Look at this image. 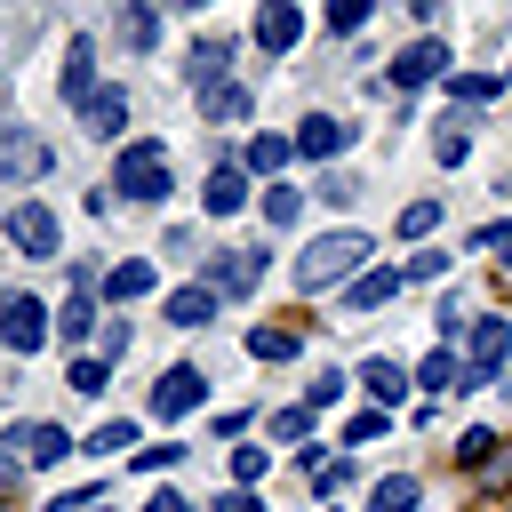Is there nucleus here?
<instances>
[{
  "label": "nucleus",
  "mask_w": 512,
  "mask_h": 512,
  "mask_svg": "<svg viewBox=\"0 0 512 512\" xmlns=\"http://www.w3.org/2000/svg\"><path fill=\"white\" fill-rule=\"evenodd\" d=\"M360 256H368V232H320V240L296 256V288H304V296H320V288H352V280L368 272Z\"/></svg>",
  "instance_id": "obj_1"
},
{
  "label": "nucleus",
  "mask_w": 512,
  "mask_h": 512,
  "mask_svg": "<svg viewBox=\"0 0 512 512\" xmlns=\"http://www.w3.org/2000/svg\"><path fill=\"white\" fill-rule=\"evenodd\" d=\"M112 184H120L136 208H152V200H168V192H176V176H168V152H160V144H128Z\"/></svg>",
  "instance_id": "obj_2"
},
{
  "label": "nucleus",
  "mask_w": 512,
  "mask_h": 512,
  "mask_svg": "<svg viewBox=\"0 0 512 512\" xmlns=\"http://www.w3.org/2000/svg\"><path fill=\"white\" fill-rule=\"evenodd\" d=\"M264 280V248H208V296H248Z\"/></svg>",
  "instance_id": "obj_3"
},
{
  "label": "nucleus",
  "mask_w": 512,
  "mask_h": 512,
  "mask_svg": "<svg viewBox=\"0 0 512 512\" xmlns=\"http://www.w3.org/2000/svg\"><path fill=\"white\" fill-rule=\"evenodd\" d=\"M504 352H512V320L480 312V320H472V344H464V384H488V376L504 368Z\"/></svg>",
  "instance_id": "obj_4"
},
{
  "label": "nucleus",
  "mask_w": 512,
  "mask_h": 512,
  "mask_svg": "<svg viewBox=\"0 0 512 512\" xmlns=\"http://www.w3.org/2000/svg\"><path fill=\"white\" fill-rule=\"evenodd\" d=\"M296 40H304V8H296V0H264V8H256V48H264V56H288Z\"/></svg>",
  "instance_id": "obj_5"
},
{
  "label": "nucleus",
  "mask_w": 512,
  "mask_h": 512,
  "mask_svg": "<svg viewBox=\"0 0 512 512\" xmlns=\"http://www.w3.org/2000/svg\"><path fill=\"white\" fill-rule=\"evenodd\" d=\"M8 240H16L24 256H56V248H64V232H56V216H48L40 200H24V208H8Z\"/></svg>",
  "instance_id": "obj_6"
},
{
  "label": "nucleus",
  "mask_w": 512,
  "mask_h": 512,
  "mask_svg": "<svg viewBox=\"0 0 512 512\" xmlns=\"http://www.w3.org/2000/svg\"><path fill=\"white\" fill-rule=\"evenodd\" d=\"M0 336H8V352H40L48 344V312L32 296H0Z\"/></svg>",
  "instance_id": "obj_7"
},
{
  "label": "nucleus",
  "mask_w": 512,
  "mask_h": 512,
  "mask_svg": "<svg viewBox=\"0 0 512 512\" xmlns=\"http://www.w3.org/2000/svg\"><path fill=\"white\" fill-rule=\"evenodd\" d=\"M40 168H48V144H40L32 128L0 120V176H8V184H24V176H40Z\"/></svg>",
  "instance_id": "obj_8"
},
{
  "label": "nucleus",
  "mask_w": 512,
  "mask_h": 512,
  "mask_svg": "<svg viewBox=\"0 0 512 512\" xmlns=\"http://www.w3.org/2000/svg\"><path fill=\"white\" fill-rule=\"evenodd\" d=\"M200 392H208V376H200V368H168V376H160V392H152V416H168V424H176L184 408H200Z\"/></svg>",
  "instance_id": "obj_9"
},
{
  "label": "nucleus",
  "mask_w": 512,
  "mask_h": 512,
  "mask_svg": "<svg viewBox=\"0 0 512 512\" xmlns=\"http://www.w3.org/2000/svg\"><path fill=\"white\" fill-rule=\"evenodd\" d=\"M80 128H88V136H120V128H128V88H96V96L80 104Z\"/></svg>",
  "instance_id": "obj_10"
},
{
  "label": "nucleus",
  "mask_w": 512,
  "mask_h": 512,
  "mask_svg": "<svg viewBox=\"0 0 512 512\" xmlns=\"http://www.w3.org/2000/svg\"><path fill=\"white\" fill-rule=\"evenodd\" d=\"M400 280H408V272H392V264L360 272V280L344 288V312H376V304H392V296H400Z\"/></svg>",
  "instance_id": "obj_11"
},
{
  "label": "nucleus",
  "mask_w": 512,
  "mask_h": 512,
  "mask_svg": "<svg viewBox=\"0 0 512 512\" xmlns=\"http://www.w3.org/2000/svg\"><path fill=\"white\" fill-rule=\"evenodd\" d=\"M344 144H352V128L328 120V112H312V120L296 128V152H304V160H328V152H344Z\"/></svg>",
  "instance_id": "obj_12"
},
{
  "label": "nucleus",
  "mask_w": 512,
  "mask_h": 512,
  "mask_svg": "<svg viewBox=\"0 0 512 512\" xmlns=\"http://www.w3.org/2000/svg\"><path fill=\"white\" fill-rule=\"evenodd\" d=\"M240 200H248V168H216V176L200 184V208H208V216H240Z\"/></svg>",
  "instance_id": "obj_13"
},
{
  "label": "nucleus",
  "mask_w": 512,
  "mask_h": 512,
  "mask_svg": "<svg viewBox=\"0 0 512 512\" xmlns=\"http://www.w3.org/2000/svg\"><path fill=\"white\" fill-rule=\"evenodd\" d=\"M72 440H64V424H16V456L24 464H56Z\"/></svg>",
  "instance_id": "obj_14"
},
{
  "label": "nucleus",
  "mask_w": 512,
  "mask_h": 512,
  "mask_svg": "<svg viewBox=\"0 0 512 512\" xmlns=\"http://www.w3.org/2000/svg\"><path fill=\"white\" fill-rule=\"evenodd\" d=\"M224 64H232V48H224V40H200L184 72H192V88H200V96H216V88H224Z\"/></svg>",
  "instance_id": "obj_15"
},
{
  "label": "nucleus",
  "mask_w": 512,
  "mask_h": 512,
  "mask_svg": "<svg viewBox=\"0 0 512 512\" xmlns=\"http://www.w3.org/2000/svg\"><path fill=\"white\" fill-rule=\"evenodd\" d=\"M440 64H448V48H440V40H416V48H408V56L392 64V80H400V88H424V80H432Z\"/></svg>",
  "instance_id": "obj_16"
},
{
  "label": "nucleus",
  "mask_w": 512,
  "mask_h": 512,
  "mask_svg": "<svg viewBox=\"0 0 512 512\" xmlns=\"http://www.w3.org/2000/svg\"><path fill=\"white\" fill-rule=\"evenodd\" d=\"M360 384H368V400H376V408H392V400H400V392H408V368H400V360H384V352H376V360H368V368H360Z\"/></svg>",
  "instance_id": "obj_17"
},
{
  "label": "nucleus",
  "mask_w": 512,
  "mask_h": 512,
  "mask_svg": "<svg viewBox=\"0 0 512 512\" xmlns=\"http://www.w3.org/2000/svg\"><path fill=\"white\" fill-rule=\"evenodd\" d=\"M56 88H64L72 104H88V96H96V72H88V40H72V48H64V72H56Z\"/></svg>",
  "instance_id": "obj_18"
},
{
  "label": "nucleus",
  "mask_w": 512,
  "mask_h": 512,
  "mask_svg": "<svg viewBox=\"0 0 512 512\" xmlns=\"http://www.w3.org/2000/svg\"><path fill=\"white\" fill-rule=\"evenodd\" d=\"M416 384H424V392H472V384H464V360H456L448 344H440V352L416 368Z\"/></svg>",
  "instance_id": "obj_19"
},
{
  "label": "nucleus",
  "mask_w": 512,
  "mask_h": 512,
  "mask_svg": "<svg viewBox=\"0 0 512 512\" xmlns=\"http://www.w3.org/2000/svg\"><path fill=\"white\" fill-rule=\"evenodd\" d=\"M104 296H112V304L152 296V264H112V272H104Z\"/></svg>",
  "instance_id": "obj_20"
},
{
  "label": "nucleus",
  "mask_w": 512,
  "mask_h": 512,
  "mask_svg": "<svg viewBox=\"0 0 512 512\" xmlns=\"http://www.w3.org/2000/svg\"><path fill=\"white\" fill-rule=\"evenodd\" d=\"M200 112H208V120H248V112H256V96H248L240 80H224L216 96H200Z\"/></svg>",
  "instance_id": "obj_21"
},
{
  "label": "nucleus",
  "mask_w": 512,
  "mask_h": 512,
  "mask_svg": "<svg viewBox=\"0 0 512 512\" xmlns=\"http://www.w3.org/2000/svg\"><path fill=\"white\" fill-rule=\"evenodd\" d=\"M208 312H216L208 288H176V296H168V320H176V328H208Z\"/></svg>",
  "instance_id": "obj_22"
},
{
  "label": "nucleus",
  "mask_w": 512,
  "mask_h": 512,
  "mask_svg": "<svg viewBox=\"0 0 512 512\" xmlns=\"http://www.w3.org/2000/svg\"><path fill=\"white\" fill-rule=\"evenodd\" d=\"M296 328H248V360H296Z\"/></svg>",
  "instance_id": "obj_23"
},
{
  "label": "nucleus",
  "mask_w": 512,
  "mask_h": 512,
  "mask_svg": "<svg viewBox=\"0 0 512 512\" xmlns=\"http://www.w3.org/2000/svg\"><path fill=\"white\" fill-rule=\"evenodd\" d=\"M368 512H416V480H408V472L376 480V488H368Z\"/></svg>",
  "instance_id": "obj_24"
},
{
  "label": "nucleus",
  "mask_w": 512,
  "mask_h": 512,
  "mask_svg": "<svg viewBox=\"0 0 512 512\" xmlns=\"http://www.w3.org/2000/svg\"><path fill=\"white\" fill-rule=\"evenodd\" d=\"M288 152H296L288 136H256V144H248V168H256V176H280V168H288Z\"/></svg>",
  "instance_id": "obj_25"
},
{
  "label": "nucleus",
  "mask_w": 512,
  "mask_h": 512,
  "mask_svg": "<svg viewBox=\"0 0 512 512\" xmlns=\"http://www.w3.org/2000/svg\"><path fill=\"white\" fill-rule=\"evenodd\" d=\"M96 456H136V424L128 416H112V424H96V440H88Z\"/></svg>",
  "instance_id": "obj_26"
},
{
  "label": "nucleus",
  "mask_w": 512,
  "mask_h": 512,
  "mask_svg": "<svg viewBox=\"0 0 512 512\" xmlns=\"http://www.w3.org/2000/svg\"><path fill=\"white\" fill-rule=\"evenodd\" d=\"M496 88H504L496 72H456V80H448V96H456V104H488Z\"/></svg>",
  "instance_id": "obj_27"
},
{
  "label": "nucleus",
  "mask_w": 512,
  "mask_h": 512,
  "mask_svg": "<svg viewBox=\"0 0 512 512\" xmlns=\"http://www.w3.org/2000/svg\"><path fill=\"white\" fill-rule=\"evenodd\" d=\"M120 24H128V48H152V40H160V16H152L144 0H128V16H120Z\"/></svg>",
  "instance_id": "obj_28"
},
{
  "label": "nucleus",
  "mask_w": 512,
  "mask_h": 512,
  "mask_svg": "<svg viewBox=\"0 0 512 512\" xmlns=\"http://www.w3.org/2000/svg\"><path fill=\"white\" fill-rule=\"evenodd\" d=\"M264 216H272V224H296V216H304V192H296V184H272V192H264Z\"/></svg>",
  "instance_id": "obj_29"
},
{
  "label": "nucleus",
  "mask_w": 512,
  "mask_h": 512,
  "mask_svg": "<svg viewBox=\"0 0 512 512\" xmlns=\"http://www.w3.org/2000/svg\"><path fill=\"white\" fill-rule=\"evenodd\" d=\"M432 224H440V200H408V208H400V232H408V240H424Z\"/></svg>",
  "instance_id": "obj_30"
},
{
  "label": "nucleus",
  "mask_w": 512,
  "mask_h": 512,
  "mask_svg": "<svg viewBox=\"0 0 512 512\" xmlns=\"http://www.w3.org/2000/svg\"><path fill=\"white\" fill-rule=\"evenodd\" d=\"M88 320H96V312H88V288H72V296H64V320H56V328H64V344H72V336H88Z\"/></svg>",
  "instance_id": "obj_31"
},
{
  "label": "nucleus",
  "mask_w": 512,
  "mask_h": 512,
  "mask_svg": "<svg viewBox=\"0 0 512 512\" xmlns=\"http://www.w3.org/2000/svg\"><path fill=\"white\" fill-rule=\"evenodd\" d=\"M336 400H344V376H336V368H320V376L304 384V408H336Z\"/></svg>",
  "instance_id": "obj_32"
},
{
  "label": "nucleus",
  "mask_w": 512,
  "mask_h": 512,
  "mask_svg": "<svg viewBox=\"0 0 512 512\" xmlns=\"http://www.w3.org/2000/svg\"><path fill=\"white\" fill-rule=\"evenodd\" d=\"M488 456H496V432H464V440H456V464H472V472H480Z\"/></svg>",
  "instance_id": "obj_33"
},
{
  "label": "nucleus",
  "mask_w": 512,
  "mask_h": 512,
  "mask_svg": "<svg viewBox=\"0 0 512 512\" xmlns=\"http://www.w3.org/2000/svg\"><path fill=\"white\" fill-rule=\"evenodd\" d=\"M128 464H136V472H168V464H184V448H176V440H160V448H136Z\"/></svg>",
  "instance_id": "obj_34"
},
{
  "label": "nucleus",
  "mask_w": 512,
  "mask_h": 512,
  "mask_svg": "<svg viewBox=\"0 0 512 512\" xmlns=\"http://www.w3.org/2000/svg\"><path fill=\"white\" fill-rule=\"evenodd\" d=\"M368 8H376V0H328V24H336V32H360Z\"/></svg>",
  "instance_id": "obj_35"
},
{
  "label": "nucleus",
  "mask_w": 512,
  "mask_h": 512,
  "mask_svg": "<svg viewBox=\"0 0 512 512\" xmlns=\"http://www.w3.org/2000/svg\"><path fill=\"white\" fill-rule=\"evenodd\" d=\"M432 152H440V160H448V168H456V160H464V152H472V136H464V128H456V120H448V128H440V136H432Z\"/></svg>",
  "instance_id": "obj_36"
},
{
  "label": "nucleus",
  "mask_w": 512,
  "mask_h": 512,
  "mask_svg": "<svg viewBox=\"0 0 512 512\" xmlns=\"http://www.w3.org/2000/svg\"><path fill=\"white\" fill-rule=\"evenodd\" d=\"M304 432H312V408H280L272 416V440H304Z\"/></svg>",
  "instance_id": "obj_37"
},
{
  "label": "nucleus",
  "mask_w": 512,
  "mask_h": 512,
  "mask_svg": "<svg viewBox=\"0 0 512 512\" xmlns=\"http://www.w3.org/2000/svg\"><path fill=\"white\" fill-rule=\"evenodd\" d=\"M376 432H384V408H368V416H352V424H344V448H368Z\"/></svg>",
  "instance_id": "obj_38"
},
{
  "label": "nucleus",
  "mask_w": 512,
  "mask_h": 512,
  "mask_svg": "<svg viewBox=\"0 0 512 512\" xmlns=\"http://www.w3.org/2000/svg\"><path fill=\"white\" fill-rule=\"evenodd\" d=\"M264 464H272L264 448H232V480H240V488H248V480H264Z\"/></svg>",
  "instance_id": "obj_39"
},
{
  "label": "nucleus",
  "mask_w": 512,
  "mask_h": 512,
  "mask_svg": "<svg viewBox=\"0 0 512 512\" xmlns=\"http://www.w3.org/2000/svg\"><path fill=\"white\" fill-rule=\"evenodd\" d=\"M440 272H448V256H440V248H424V256H408V280H440Z\"/></svg>",
  "instance_id": "obj_40"
},
{
  "label": "nucleus",
  "mask_w": 512,
  "mask_h": 512,
  "mask_svg": "<svg viewBox=\"0 0 512 512\" xmlns=\"http://www.w3.org/2000/svg\"><path fill=\"white\" fill-rule=\"evenodd\" d=\"M72 392H104V360H72Z\"/></svg>",
  "instance_id": "obj_41"
},
{
  "label": "nucleus",
  "mask_w": 512,
  "mask_h": 512,
  "mask_svg": "<svg viewBox=\"0 0 512 512\" xmlns=\"http://www.w3.org/2000/svg\"><path fill=\"white\" fill-rule=\"evenodd\" d=\"M144 512H192V504H184V496H176V488H160V496H152V504H144Z\"/></svg>",
  "instance_id": "obj_42"
},
{
  "label": "nucleus",
  "mask_w": 512,
  "mask_h": 512,
  "mask_svg": "<svg viewBox=\"0 0 512 512\" xmlns=\"http://www.w3.org/2000/svg\"><path fill=\"white\" fill-rule=\"evenodd\" d=\"M216 512H264V504H256V496H248V488H232V496H224V504H216Z\"/></svg>",
  "instance_id": "obj_43"
},
{
  "label": "nucleus",
  "mask_w": 512,
  "mask_h": 512,
  "mask_svg": "<svg viewBox=\"0 0 512 512\" xmlns=\"http://www.w3.org/2000/svg\"><path fill=\"white\" fill-rule=\"evenodd\" d=\"M408 8H416V16H432V8H440V0H408Z\"/></svg>",
  "instance_id": "obj_44"
},
{
  "label": "nucleus",
  "mask_w": 512,
  "mask_h": 512,
  "mask_svg": "<svg viewBox=\"0 0 512 512\" xmlns=\"http://www.w3.org/2000/svg\"><path fill=\"white\" fill-rule=\"evenodd\" d=\"M184 8H200V0H184Z\"/></svg>",
  "instance_id": "obj_45"
}]
</instances>
